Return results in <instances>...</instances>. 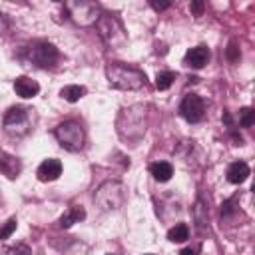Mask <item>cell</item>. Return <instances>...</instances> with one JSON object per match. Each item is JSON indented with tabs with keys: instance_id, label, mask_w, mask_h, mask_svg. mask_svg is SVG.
<instances>
[{
	"instance_id": "cell-1",
	"label": "cell",
	"mask_w": 255,
	"mask_h": 255,
	"mask_svg": "<svg viewBox=\"0 0 255 255\" xmlns=\"http://www.w3.org/2000/svg\"><path fill=\"white\" fill-rule=\"evenodd\" d=\"M147 128V114L141 104H133L129 108H124L116 120L118 135L128 143H137Z\"/></svg>"
},
{
	"instance_id": "cell-2",
	"label": "cell",
	"mask_w": 255,
	"mask_h": 255,
	"mask_svg": "<svg viewBox=\"0 0 255 255\" xmlns=\"http://www.w3.org/2000/svg\"><path fill=\"white\" fill-rule=\"evenodd\" d=\"M106 78L112 88L126 90V92L139 90L145 84V74L139 68H133V66H128L122 62H110L106 66Z\"/></svg>"
},
{
	"instance_id": "cell-3",
	"label": "cell",
	"mask_w": 255,
	"mask_h": 255,
	"mask_svg": "<svg viewBox=\"0 0 255 255\" xmlns=\"http://www.w3.org/2000/svg\"><path fill=\"white\" fill-rule=\"evenodd\" d=\"M36 124V112L28 106H12L2 120V128L10 137H24Z\"/></svg>"
},
{
	"instance_id": "cell-4",
	"label": "cell",
	"mask_w": 255,
	"mask_h": 255,
	"mask_svg": "<svg viewBox=\"0 0 255 255\" xmlns=\"http://www.w3.org/2000/svg\"><path fill=\"white\" fill-rule=\"evenodd\" d=\"M96 30H98V36L102 38V42L112 48V50H118V48H124L128 44V34L120 22L118 16L114 14H108V12H102L98 22H96Z\"/></svg>"
},
{
	"instance_id": "cell-5",
	"label": "cell",
	"mask_w": 255,
	"mask_h": 255,
	"mask_svg": "<svg viewBox=\"0 0 255 255\" xmlns=\"http://www.w3.org/2000/svg\"><path fill=\"white\" fill-rule=\"evenodd\" d=\"M94 203L102 211H114L120 209L126 203V187L118 179H108L98 185L94 191Z\"/></svg>"
},
{
	"instance_id": "cell-6",
	"label": "cell",
	"mask_w": 255,
	"mask_h": 255,
	"mask_svg": "<svg viewBox=\"0 0 255 255\" xmlns=\"http://www.w3.org/2000/svg\"><path fill=\"white\" fill-rule=\"evenodd\" d=\"M64 12L80 28L96 26V22L102 14L100 6L96 2H88V0H68V2H64Z\"/></svg>"
},
{
	"instance_id": "cell-7",
	"label": "cell",
	"mask_w": 255,
	"mask_h": 255,
	"mask_svg": "<svg viewBox=\"0 0 255 255\" xmlns=\"http://www.w3.org/2000/svg\"><path fill=\"white\" fill-rule=\"evenodd\" d=\"M54 137L58 139V143L68 149V151H80L86 143V129L80 122L76 120H68L62 122L56 129H54Z\"/></svg>"
},
{
	"instance_id": "cell-8",
	"label": "cell",
	"mask_w": 255,
	"mask_h": 255,
	"mask_svg": "<svg viewBox=\"0 0 255 255\" xmlns=\"http://www.w3.org/2000/svg\"><path fill=\"white\" fill-rule=\"evenodd\" d=\"M60 58H62L60 50L48 40H38L26 46V60L38 68H44V70L54 68L60 62Z\"/></svg>"
},
{
	"instance_id": "cell-9",
	"label": "cell",
	"mask_w": 255,
	"mask_h": 255,
	"mask_svg": "<svg viewBox=\"0 0 255 255\" xmlns=\"http://www.w3.org/2000/svg\"><path fill=\"white\" fill-rule=\"evenodd\" d=\"M179 116L189 122V124H197L203 120L205 116V102L201 100V96L197 94H185L181 104H179Z\"/></svg>"
},
{
	"instance_id": "cell-10",
	"label": "cell",
	"mask_w": 255,
	"mask_h": 255,
	"mask_svg": "<svg viewBox=\"0 0 255 255\" xmlns=\"http://www.w3.org/2000/svg\"><path fill=\"white\" fill-rule=\"evenodd\" d=\"M209 58H211L209 48L203 46V44H199V46H193V48H189V50L185 52V56H183V64H185L187 68L201 70L203 66L209 64Z\"/></svg>"
},
{
	"instance_id": "cell-11",
	"label": "cell",
	"mask_w": 255,
	"mask_h": 255,
	"mask_svg": "<svg viewBox=\"0 0 255 255\" xmlns=\"http://www.w3.org/2000/svg\"><path fill=\"white\" fill-rule=\"evenodd\" d=\"M20 171H22V161L16 155H12L0 147V173L6 175L8 179H16L20 175Z\"/></svg>"
},
{
	"instance_id": "cell-12",
	"label": "cell",
	"mask_w": 255,
	"mask_h": 255,
	"mask_svg": "<svg viewBox=\"0 0 255 255\" xmlns=\"http://www.w3.org/2000/svg\"><path fill=\"white\" fill-rule=\"evenodd\" d=\"M36 175H38L40 181H56V179L62 175V161L56 159V157L44 159V161L38 165Z\"/></svg>"
},
{
	"instance_id": "cell-13",
	"label": "cell",
	"mask_w": 255,
	"mask_h": 255,
	"mask_svg": "<svg viewBox=\"0 0 255 255\" xmlns=\"http://www.w3.org/2000/svg\"><path fill=\"white\" fill-rule=\"evenodd\" d=\"M249 173H251V169H249V165H247L243 159L231 161V163L227 165V171H225L227 181H229V183H235V185H239V183L247 181Z\"/></svg>"
},
{
	"instance_id": "cell-14",
	"label": "cell",
	"mask_w": 255,
	"mask_h": 255,
	"mask_svg": "<svg viewBox=\"0 0 255 255\" xmlns=\"http://www.w3.org/2000/svg\"><path fill=\"white\" fill-rule=\"evenodd\" d=\"M14 92L20 96V98H34L38 92H40V84L28 76H18L14 80Z\"/></svg>"
},
{
	"instance_id": "cell-15",
	"label": "cell",
	"mask_w": 255,
	"mask_h": 255,
	"mask_svg": "<svg viewBox=\"0 0 255 255\" xmlns=\"http://www.w3.org/2000/svg\"><path fill=\"white\" fill-rule=\"evenodd\" d=\"M82 219H86V209L82 205H70L58 219V225L62 229H70L74 223H80Z\"/></svg>"
},
{
	"instance_id": "cell-16",
	"label": "cell",
	"mask_w": 255,
	"mask_h": 255,
	"mask_svg": "<svg viewBox=\"0 0 255 255\" xmlns=\"http://www.w3.org/2000/svg\"><path fill=\"white\" fill-rule=\"evenodd\" d=\"M191 213H193V221H195V225H197L199 229H203V227L207 225V221H209V207H207V201L203 199V195H197Z\"/></svg>"
},
{
	"instance_id": "cell-17",
	"label": "cell",
	"mask_w": 255,
	"mask_h": 255,
	"mask_svg": "<svg viewBox=\"0 0 255 255\" xmlns=\"http://www.w3.org/2000/svg\"><path fill=\"white\" fill-rule=\"evenodd\" d=\"M149 173L153 175L155 181H169L171 175H173V165L169 161H153L149 165Z\"/></svg>"
},
{
	"instance_id": "cell-18",
	"label": "cell",
	"mask_w": 255,
	"mask_h": 255,
	"mask_svg": "<svg viewBox=\"0 0 255 255\" xmlns=\"http://www.w3.org/2000/svg\"><path fill=\"white\" fill-rule=\"evenodd\" d=\"M86 94H88V90H86L84 86H78V84H70V86H64V88L60 90V96H62L66 102H70V104L82 100Z\"/></svg>"
},
{
	"instance_id": "cell-19",
	"label": "cell",
	"mask_w": 255,
	"mask_h": 255,
	"mask_svg": "<svg viewBox=\"0 0 255 255\" xmlns=\"http://www.w3.org/2000/svg\"><path fill=\"white\" fill-rule=\"evenodd\" d=\"M167 239L171 243H183L189 239V227L185 223H175L169 231H167Z\"/></svg>"
},
{
	"instance_id": "cell-20",
	"label": "cell",
	"mask_w": 255,
	"mask_h": 255,
	"mask_svg": "<svg viewBox=\"0 0 255 255\" xmlns=\"http://www.w3.org/2000/svg\"><path fill=\"white\" fill-rule=\"evenodd\" d=\"M2 255H32V249L28 243H16V245H6L0 249Z\"/></svg>"
},
{
	"instance_id": "cell-21",
	"label": "cell",
	"mask_w": 255,
	"mask_h": 255,
	"mask_svg": "<svg viewBox=\"0 0 255 255\" xmlns=\"http://www.w3.org/2000/svg\"><path fill=\"white\" fill-rule=\"evenodd\" d=\"M175 78H177L175 72H159V74L155 76V88H157V90H167V88L173 84Z\"/></svg>"
},
{
	"instance_id": "cell-22",
	"label": "cell",
	"mask_w": 255,
	"mask_h": 255,
	"mask_svg": "<svg viewBox=\"0 0 255 255\" xmlns=\"http://www.w3.org/2000/svg\"><path fill=\"white\" fill-rule=\"evenodd\" d=\"M255 122V112L251 108H241L239 110V126L241 128H251Z\"/></svg>"
},
{
	"instance_id": "cell-23",
	"label": "cell",
	"mask_w": 255,
	"mask_h": 255,
	"mask_svg": "<svg viewBox=\"0 0 255 255\" xmlns=\"http://www.w3.org/2000/svg\"><path fill=\"white\" fill-rule=\"evenodd\" d=\"M16 227H18V221H16V217H10L6 223H2L0 225V241H4V239H8L14 231H16Z\"/></svg>"
},
{
	"instance_id": "cell-24",
	"label": "cell",
	"mask_w": 255,
	"mask_h": 255,
	"mask_svg": "<svg viewBox=\"0 0 255 255\" xmlns=\"http://www.w3.org/2000/svg\"><path fill=\"white\" fill-rule=\"evenodd\" d=\"M237 197H239V195H233V197H229L227 201H223V205H221V217H229V215H233V213L237 211V207H235Z\"/></svg>"
},
{
	"instance_id": "cell-25",
	"label": "cell",
	"mask_w": 255,
	"mask_h": 255,
	"mask_svg": "<svg viewBox=\"0 0 255 255\" xmlns=\"http://www.w3.org/2000/svg\"><path fill=\"white\" fill-rule=\"evenodd\" d=\"M239 58H241V52H239L237 44H235V42H231V44H229V48H227V60L235 64V62H239Z\"/></svg>"
},
{
	"instance_id": "cell-26",
	"label": "cell",
	"mask_w": 255,
	"mask_h": 255,
	"mask_svg": "<svg viewBox=\"0 0 255 255\" xmlns=\"http://www.w3.org/2000/svg\"><path fill=\"white\" fill-rule=\"evenodd\" d=\"M149 6L155 10V12H161V10H167L171 6V2H149Z\"/></svg>"
},
{
	"instance_id": "cell-27",
	"label": "cell",
	"mask_w": 255,
	"mask_h": 255,
	"mask_svg": "<svg viewBox=\"0 0 255 255\" xmlns=\"http://www.w3.org/2000/svg\"><path fill=\"white\" fill-rule=\"evenodd\" d=\"M8 28H10V22H8V18L0 12V36H2V34H6V32H8Z\"/></svg>"
},
{
	"instance_id": "cell-28",
	"label": "cell",
	"mask_w": 255,
	"mask_h": 255,
	"mask_svg": "<svg viewBox=\"0 0 255 255\" xmlns=\"http://www.w3.org/2000/svg\"><path fill=\"white\" fill-rule=\"evenodd\" d=\"M189 10H191L195 16H201V12H203V2H191V4H189Z\"/></svg>"
},
{
	"instance_id": "cell-29",
	"label": "cell",
	"mask_w": 255,
	"mask_h": 255,
	"mask_svg": "<svg viewBox=\"0 0 255 255\" xmlns=\"http://www.w3.org/2000/svg\"><path fill=\"white\" fill-rule=\"evenodd\" d=\"M199 253V247H185L179 251V255H197Z\"/></svg>"
},
{
	"instance_id": "cell-30",
	"label": "cell",
	"mask_w": 255,
	"mask_h": 255,
	"mask_svg": "<svg viewBox=\"0 0 255 255\" xmlns=\"http://www.w3.org/2000/svg\"><path fill=\"white\" fill-rule=\"evenodd\" d=\"M145 255H153V253H145Z\"/></svg>"
}]
</instances>
